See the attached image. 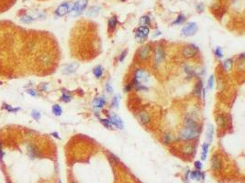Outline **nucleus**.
Masks as SVG:
<instances>
[{"instance_id":"f257e3e1","label":"nucleus","mask_w":245,"mask_h":183,"mask_svg":"<svg viewBox=\"0 0 245 183\" xmlns=\"http://www.w3.org/2000/svg\"><path fill=\"white\" fill-rule=\"evenodd\" d=\"M201 132L200 127H187L185 126L181 130L179 135V138L184 141H189L197 138Z\"/></svg>"},{"instance_id":"f03ea898","label":"nucleus","mask_w":245,"mask_h":183,"mask_svg":"<svg viewBox=\"0 0 245 183\" xmlns=\"http://www.w3.org/2000/svg\"><path fill=\"white\" fill-rule=\"evenodd\" d=\"M87 4H88V0H77V1L74 4L71 10L69 11V15L71 16H80L82 13L84 12V10L86 8Z\"/></svg>"},{"instance_id":"7ed1b4c3","label":"nucleus","mask_w":245,"mask_h":183,"mask_svg":"<svg viewBox=\"0 0 245 183\" xmlns=\"http://www.w3.org/2000/svg\"><path fill=\"white\" fill-rule=\"evenodd\" d=\"M198 30V26L196 22H188L186 25L184 26L182 29L181 33L184 37H191L194 36Z\"/></svg>"},{"instance_id":"20e7f679","label":"nucleus","mask_w":245,"mask_h":183,"mask_svg":"<svg viewBox=\"0 0 245 183\" xmlns=\"http://www.w3.org/2000/svg\"><path fill=\"white\" fill-rule=\"evenodd\" d=\"M150 33V30L148 27H142L140 26L138 29L135 30V38L139 40V42H143L147 38L148 35Z\"/></svg>"},{"instance_id":"39448f33","label":"nucleus","mask_w":245,"mask_h":183,"mask_svg":"<svg viewBox=\"0 0 245 183\" xmlns=\"http://www.w3.org/2000/svg\"><path fill=\"white\" fill-rule=\"evenodd\" d=\"M198 52V48L197 46L194 45V44H189L187 45L185 49H183V56L186 59H190L192 57L196 56V53Z\"/></svg>"},{"instance_id":"423d86ee","label":"nucleus","mask_w":245,"mask_h":183,"mask_svg":"<svg viewBox=\"0 0 245 183\" xmlns=\"http://www.w3.org/2000/svg\"><path fill=\"white\" fill-rule=\"evenodd\" d=\"M150 76L146 71H144L142 69H138L136 71H135V76H134V80L137 81L139 84H145L149 81Z\"/></svg>"},{"instance_id":"0eeeda50","label":"nucleus","mask_w":245,"mask_h":183,"mask_svg":"<svg viewBox=\"0 0 245 183\" xmlns=\"http://www.w3.org/2000/svg\"><path fill=\"white\" fill-rule=\"evenodd\" d=\"M165 57V53H164V49L162 46H157L156 49H155V55H154V62L155 64H160L162 63L164 60Z\"/></svg>"},{"instance_id":"6e6552de","label":"nucleus","mask_w":245,"mask_h":183,"mask_svg":"<svg viewBox=\"0 0 245 183\" xmlns=\"http://www.w3.org/2000/svg\"><path fill=\"white\" fill-rule=\"evenodd\" d=\"M108 119L110 120L111 124H112L113 125H115L116 127H118V128L122 129L124 127V124H123L122 119L118 115H117L116 114H113V113L112 114H109Z\"/></svg>"},{"instance_id":"1a4fd4ad","label":"nucleus","mask_w":245,"mask_h":183,"mask_svg":"<svg viewBox=\"0 0 245 183\" xmlns=\"http://www.w3.org/2000/svg\"><path fill=\"white\" fill-rule=\"evenodd\" d=\"M151 47L149 45H144L140 49L138 52V57L140 60H147L151 55Z\"/></svg>"},{"instance_id":"9d476101","label":"nucleus","mask_w":245,"mask_h":183,"mask_svg":"<svg viewBox=\"0 0 245 183\" xmlns=\"http://www.w3.org/2000/svg\"><path fill=\"white\" fill-rule=\"evenodd\" d=\"M137 119L140 121V123H142V125H147L151 121V117H150V114L148 112L142 110L140 113L137 114Z\"/></svg>"},{"instance_id":"9b49d317","label":"nucleus","mask_w":245,"mask_h":183,"mask_svg":"<svg viewBox=\"0 0 245 183\" xmlns=\"http://www.w3.org/2000/svg\"><path fill=\"white\" fill-rule=\"evenodd\" d=\"M70 11V7L69 4L64 3L62 5H60L55 10V15L58 16H64V15H66L67 13H69Z\"/></svg>"},{"instance_id":"f8f14e48","label":"nucleus","mask_w":245,"mask_h":183,"mask_svg":"<svg viewBox=\"0 0 245 183\" xmlns=\"http://www.w3.org/2000/svg\"><path fill=\"white\" fill-rule=\"evenodd\" d=\"M78 67H79L78 62H73V63L69 64V65H67L66 67H64V70H62V73L64 75L72 74V73H74L76 71V70L78 69Z\"/></svg>"},{"instance_id":"ddd939ff","label":"nucleus","mask_w":245,"mask_h":183,"mask_svg":"<svg viewBox=\"0 0 245 183\" xmlns=\"http://www.w3.org/2000/svg\"><path fill=\"white\" fill-rule=\"evenodd\" d=\"M211 167L212 169L215 171H218L220 169H221L222 168V161L220 159V158L218 156H213L212 159H211Z\"/></svg>"},{"instance_id":"4468645a","label":"nucleus","mask_w":245,"mask_h":183,"mask_svg":"<svg viewBox=\"0 0 245 183\" xmlns=\"http://www.w3.org/2000/svg\"><path fill=\"white\" fill-rule=\"evenodd\" d=\"M106 100L103 96H100V97H97L94 100V107L95 108L97 109H101L104 107V105L106 104Z\"/></svg>"},{"instance_id":"2eb2a0df","label":"nucleus","mask_w":245,"mask_h":183,"mask_svg":"<svg viewBox=\"0 0 245 183\" xmlns=\"http://www.w3.org/2000/svg\"><path fill=\"white\" fill-rule=\"evenodd\" d=\"M213 135H214V126L212 125H209L207 126V134H206V139H207V143L210 144V142L212 141Z\"/></svg>"},{"instance_id":"dca6fc26","label":"nucleus","mask_w":245,"mask_h":183,"mask_svg":"<svg viewBox=\"0 0 245 183\" xmlns=\"http://www.w3.org/2000/svg\"><path fill=\"white\" fill-rule=\"evenodd\" d=\"M194 151H195V147L193 145H191V144H186V145H185L182 147V152L185 155H187V156L192 155L193 153H194Z\"/></svg>"},{"instance_id":"f3484780","label":"nucleus","mask_w":245,"mask_h":183,"mask_svg":"<svg viewBox=\"0 0 245 183\" xmlns=\"http://www.w3.org/2000/svg\"><path fill=\"white\" fill-rule=\"evenodd\" d=\"M217 123H218V125L221 128H225L227 126V118L224 114H220L217 117Z\"/></svg>"},{"instance_id":"a211bd4d","label":"nucleus","mask_w":245,"mask_h":183,"mask_svg":"<svg viewBox=\"0 0 245 183\" xmlns=\"http://www.w3.org/2000/svg\"><path fill=\"white\" fill-rule=\"evenodd\" d=\"M117 25H118V18H117V16H111L108 19V22H107V26H108L109 30H114L116 29Z\"/></svg>"},{"instance_id":"6ab92c4d","label":"nucleus","mask_w":245,"mask_h":183,"mask_svg":"<svg viewBox=\"0 0 245 183\" xmlns=\"http://www.w3.org/2000/svg\"><path fill=\"white\" fill-rule=\"evenodd\" d=\"M93 73H94L96 78H101V76L104 73V68L101 65H97L93 69Z\"/></svg>"},{"instance_id":"aec40b11","label":"nucleus","mask_w":245,"mask_h":183,"mask_svg":"<svg viewBox=\"0 0 245 183\" xmlns=\"http://www.w3.org/2000/svg\"><path fill=\"white\" fill-rule=\"evenodd\" d=\"M190 176H191V179L192 180H204V174L202 172H200V171H197V170H195V171H192V172H190Z\"/></svg>"},{"instance_id":"412c9836","label":"nucleus","mask_w":245,"mask_h":183,"mask_svg":"<svg viewBox=\"0 0 245 183\" xmlns=\"http://www.w3.org/2000/svg\"><path fill=\"white\" fill-rule=\"evenodd\" d=\"M185 125L187 127H200V125L196 123L195 120H193L192 118H185Z\"/></svg>"},{"instance_id":"4be33fe9","label":"nucleus","mask_w":245,"mask_h":183,"mask_svg":"<svg viewBox=\"0 0 245 183\" xmlns=\"http://www.w3.org/2000/svg\"><path fill=\"white\" fill-rule=\"evenodd\" d=\"M99 12H100V7H92L88 9V11H87V16H96L99 14Z\"/></svg>"},{"instance_id":"5701e85b","label":"nucleus","mask_w":245,"mask_h":183,"mask_svg":"<svg viewBox=\"0 0 245 183\" xmlns=\"http://www.w3.org/2000/svg\"><path fill=\"white\" fill-rule=\"evenodd\" d=\"M202 91H203V82H202V81H199V82L196 84V86H195L194 93L196 94V96H199V95H201Z\"/></svg>"},{"instance_id":"b1692460","label":"nucleus","mask_w":245,"mask_h":183,"mask_svg":"<svg viewBox=\"0 0 245 183\" xmlns=\"http://www.w3.org/2000/svg\"><path fill=\"white\" fill-rule=\"evenodd\" d=\"M151 24V19L148 16H143L140 18V25L142 27H148Z\"/></svg>"},{"instance_id":"393cba45","label":"nucleus","mask_w":245,"mask_h":183,"mask_svg":"<svg viewBox=\"0 0 245 183\" xmlns=\"http://www.w3.org/2000/svg\"><path fill=\"white\" fill-rule=\"evenodd\" d=\"M208 147H209V144L208 143H204L202 145V159L206 160L207 156V152H208Z\"/></svg>"},{"instance_id":"a878e982","label":"nucleus","mask_w":245,"mask_h":183,"mask_svg":"<svg viewBox=\"0 0 245 183\" xmlns=\"http://www.w3.org/2000/svg\"><path fill=\"white\" fill-rule=\"evenodd\" d=\"M174 141V136H173L171 133H165L163 135V142H164L166 145H169L172 142Z\"/></svg>"},{"instance_id":"bb28decb","label":"nucleus","mask_w":245,"mask_h":183,"mask_svg":"<svg viewBox=\"0 0 245 183\" xmlns=\"http://www.w3.org/2000/svg\"><path fill=\"white\" fill-rule=\"evenodd\" d=\"M232 63H233V60H231V59L226 60L225 62H223V69L225 70L226 71H230L231 70V68H232Z\"/></svg>"},{"instance_id":"cd10ccee","label":"nucleus","mask_w":245,"mask_h":183,"mask_svg":"<svg viewBox=\"0 0 245 183\" xmlns=\"http://www.w3.org/2000/svg\"><path fill=\"white\" fill-rule=\"evenodd\" d=\"M51 110H53V114L56 116H60L61 114H62V109L59 104H54L53 106V109H51Z\"/></svg>"},{"instance_id":"c85d7f7f","label":"nucleus","mask_w":245,"mask_h":183,"mask_svg":"<svg viewBox=\"0 0 245 183\" xmlns=\"http://www.w3.org/2000/svg\"><path fill=\"white\" fill-rule=\"evenodd\" d=\"M185 20V16L184 14H180L172 24L173 25H181V24L184 23Z\"/></svg>"},{"instance_id":"c756f323","label":"nucleus","mask_w":245,"mask_h":183,"mask_svg":"<svg viewBox=\"0 0 245 183\" xmlns=\"http://www.w3.org/2000/svg\"><path fill=\"white\" fill-rule=\"evenodd\" d=\"M100 122H101V124L104 125V126H106L107 128L108 129H113V125L111 124L110 120L109 119H105V118H101L100 119Z\"/></svg>"},{"instance_id":"7c9ffc66","label":"nucleus","mask_w":245,"mask_h":183,"mask_svg":"<svg viewBox=\"0 0 245 183\" xmlns=\"http://www.w3.org/2000/svg\"><path fill=\"white\" fill-rule=\"evenodd\" d=\"M28 150H29V157H30L31 158H34L37 157V150L36 148H35L34 146H29V147H28Z\"/></svg>"},{"instance_id":"2f4dec72","label":"nucleus","mask_w":245,"mask_h":183,"mask_svg":"<svg viewBox=\"0 0 245 183\" xmlns=\"http://www.w3.org/2000/svg\"><path fill=\"white\" fill-rule=\"evenodd\" d=\"M34 20V18H31L30 16H28V15H25V16H22L21 18H20V21L23 22V23H26V24H29L31 23V22Z\"/></svg>"},{"instance_id":"473e14b6","label":"nucleus","mask_w":245,"mask_h":183,"mask_svg":"<svg viewBox=\"0 0 245 183\" xmlns=\"http://www.w3.org/2000/svg\"><path fill=\"white\" fill-rule=\"evenodd\" d=\"M61 100H62V102H64V103H69L72 100V96L70 95L69 93H65V92H64L62 97H61Z\"/></svg>"},{"instance_id":"72a5a7b5","label":"nucleus","mask_w":245,"mask_h":183,"mask_svg":"<svg viewBox=\"0 0 245 183\" xmlns=\"http://www.w3.org/2000/svg\"><path fill=\"white\" fill-rule=\"evenodd\" d=\"M4 108H5L6 110L8 111V112H10V113H15V112H18V111L20 110V108H12L10 105L7 104V103H4Z\"/></svg>"},{"instance_id":"f704fd0d","label":"nucleus","mask_w":245,"mask_h":183,"mask_svg":"<svg viewBox=\"0 0 245 183\" xmlns=\"http://www.w3.org/2000/svg\"><path fill=\"white\" fill-rule=\"evenodd\" d=\"M213 85H214V75H211L207 80V88L211 90L213 88Z\"/></svg>"},{"instance_id":"c9c22d12","label":"nucleus","mask_w":245,"mask_h":183,"mask_svg":"<svg viewBox=\"0 0 245 183\" xmlns=\"http://www.w3.org/2000/svg\"><path fill=\"white\" fill-rule=\"evenodd\" d=\"M31 115H32L33 119L35 120H40V113L39 112V111H36V110H33L32 112H31Z\"/></svg>"},{"instance_id":"e433bc0d","label":"nucleus","mask_w":245,"mask_h":183,"mask_svg":"<svg viewBox=\"0 0 245 183\" xmlns=\"http://www.w3.org/2000/svg\"><path fill=\"white\" fill-rule=\"evenodd\" d=\"M215 55H216L218 58H222L223 57V52H222V49L220 47H217L215 49Z\"/></svg>"},{"instance_id":"4c0bfd02","label":"nucleus","mask_w":245,"mask_h":183,"mask_svg":"<svg viewBox=\"0 0 245 183\" xmlns=\"http://www.w3.org/2000/svg\"><path fill=\"white\" fill-rule=\"evenodd\" d=\"M128 54V49H124L123 51H122L121 53H120V56H119V59H118V60H119L120 62H123L124 59L126 58V56H127Z\"/></svg>"},{"instance_id":"58836bf2","label":"nucleus","mask_w":245,"mask_h":183,"mask_svg":"<svg viewBox=\"0 0 245 183\" xmlns=\"http://www.w3.org/2000/svg\"><path fill=\"white\" fill-rule=\"evenodd\" d=\"M112 107H115V108H118V96H115L112 100V104H111Z\"/></svg>"},{"instance_id":"ea45409f","label":"nucleus","mask_w":245,"mask_h":183,"mask_svg":"<svg viewBox=\"0 0 245 183\" xmlns=\"http://www.w3.org/2000/svg\"><path fill=\"white\" fill-rule=\"evenodd\" d=\"M109 159H110V161L112 162L113 164H115V163H117V162H118V158H117L116 157H115L114 155H112V154H109Z\"/></svg>"},{"instance_id":"a19ab883","label":"nucleus","mask_w":245,"mask_h":183,"mask_svg":"<svg viewBox=\"0 0 245 183\" xmlns=\"http://www.w3.org/2000/svg\"><path fill=\"white\" fill-rule=\"evenodd\" d=\"M27 92L29 94H30L31 96H34V97H36V96H38L39 94H38V92H37L35 90H33V89H29L27 91Z\"/></svg>"},{"instance_id":"79ce46f5","label":"nucleus","mask_w":245,"mask_h":183,"mask_svg":"<svg viewBox=\"0 0 245 183\" xmlns=\"http://www.w3.org/2000/svg\"><path fill=\"white\" fill-rule=\"evenodd\" d=\"M196 10H197V12H202L204 10V4L203 3L198 4V5L196 7Z\"/></svg>"},{"instance_id":"37998d69","label":"nucleus","mask_w":245,"mask_h":183,"mask_svg":"<svg viewBox=\"0 0 245 183\" xmlns=\"http://www.w3.org/2000/svg\"><path fill=\"white\" fill-rule=\"evenodd\" d=\"M106 90H107V92H109V93L113 92V89H112V87H111V85H110L109 82H107V84H106Z\"/></svg>"},{"instance_id":"c03bdc74","label":"nucleus","mask_w":245,"mask_h":183,"mask_svg":"<svg viewBox=\"0 0 245 183\" xmlns=\"http://www.w3.org/2000/svg\"><path fill=\"white\" fill-rule=\"evenodd\" d=\"M195 167H196V169H202L201 161H196V162H195Z\"/></svg>"},{"instance_id":"a18cd8bd","label":"nucleus","mask_w":245,"mask_h":183,"mask_svg":"<svg viewBox=\"0 0 245 183\" xmlns=\"http://www.w3.org/2000/svg\"><path fill=\"white\" fill-rule=\"evenodd\" d=\"M131 88H132V84H128V85H126L125 88H124V92H129L131 90Z\"/></svg>"},{"instance_id":"49530a36","label":"nucleus","mask_w":245,"mask_h":183,"mask_svg":"<svg viewBox=\"0 0 245 183\" xmlns=\"http://www.w3.org/2000/svg\"><path fill=\"white\" fill-rule=\"evenodd\" d=\"M47 87H48V84H42L41 86H40V90L46 91V90H47Z\"/></svg>"},{"instance_id":"de8ad7c7","label":"nucleus","mask_w":245,"mask_h":183,"mask_svg":"<svg viewBox=\"0 0 245 183\" xmlns=\"http://www.w3.org/2000/svg\"><path fill=\"white\" fill-rule=\"evenodd\" d=\"M4 152H3V149H2V147H1V144H0V158H3L4 157Z\"/></svg>"},{"instance_id":"09e8293b","label":"nucleus","mask_w":245,"mask_h":183,"mask_svg":"<svg viewBox=\"0 0 245 183\" xmlns=\"http://www.w3.org/2000/svg\"><path fill=\"white\" fill-rule=\"evenodd\" d=\"M51 136H55L56 138H58V139H60V137H59V136H58V133H51Z\"/></svg>"},{"instance_id":"8fccbe9b","label":"nucleus","mask_w":245,"mask_h":183,"mask_svg":"<svg viewBox=\"0 0 245 183\" xmlns=\"http://www.w3.org/2000/svg\"><path fill=\"white\" fill-rule=\"evenodd\" d=\"M121 1H125V0H121Z\"/></svg>"},{"instance_id":"3c124183","label":"nucleus","mask_w":245,"mask_h":183,"mask_svg":"<svg viewBox=\"0 0 245 183\" xmlns=\"http://www.w3.org/2000/svg\"><path fill=\"white\" fill-rule=\"evenodd\" d=\"M72 183H75V182H72Z\"/></svg>"}]
</instances>
